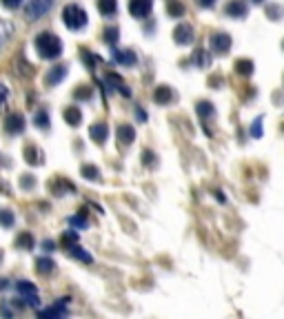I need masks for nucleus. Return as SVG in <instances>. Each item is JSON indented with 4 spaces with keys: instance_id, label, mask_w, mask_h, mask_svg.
<instances>
[{
    "instance_id": "nucleus-11",
    "label": "nucleus",
    "mask_w": 284,
    "mask_h": 319,
    "mask_svg": "<svg viewBox=\"0 0 284 319\" xmlns=\"http://www.w3.org/2000/svg\"><path fill=\"white\" fill-rule=\"evenodd\" d=\"M113 60L118 62V64H124V66H133L136 64V53L129 51V49H120V51H113Z\"/></svg>"
},
{
    "instance_id": "nucleus-15",
    "label": "nucleus",
    "mask_w": 284,
    "mask_h": 319,
    "mask_svg": "<svg viewBox=\"0 0 284 319\" xmlns=\"http://www.w3.org/2000/svg\"><path fill=\"white\" fill-rule=\"evenodd\" d=\"M67 301H69V299H60L56 306H51V308H47V310H40V317H62V315L67 313V310H65Z\"/></svg>"
},
{
    "instance_id": "nucleus-23",
    "label": "nucleus",
    "mask_w": 284,
    "mask_h": 319,
    "mask_svg": "<svg viewBox=\"0 0 284 319\" xmlns=\"http://www.w3.org/2000/svg\"><path fill=\"white\" fill-rule=\"evenodd\" d=\"M195 111H198V113L202 115V118H209V115H213V113H215V109H213V104H211V102H207V100L198 102V104H195Z\"/></svg>"
},
{
    "instance_id": "nucleus-24",
    "label": "nucleus",
    "mask_w": 284,
    "mask_h": 319,
    "mask_svg": "<svg viewBox=\"0 0 284 319\" xmlns=\"http://www.w3.org/2000/svg\"><path fill=\"white\" fill-rule=\"evenodd\" d=\"M235 71L240 75H251L253 73V62L251 60H238L235 62Z\"/></svg>"
},
{
    "instance_id": "nucleus-26",
    "label": "nucleus",
    "mask_w": 284,
    "mask_h": 319,
    "mask_svg": "<svg viewBox=\"0 0 284 319\" xmlns=\"http://www.w3.org/2000/svg\"><path fill=\"white\" fill-rule=\"evenodd\" d=\"M13 33V27L9 25V22H4V20H0V44L2 42H7L9 40V35Z\"/></svg>"
},
{
    "instance_id": "nucleus-22",
    "label": "nucleus",
    "mask_w": 284,
    "mask_h": 319,
    "mask_svg": "<svg viewBox=\"0 0 284 319\" xmlns=\"http://www.w3.org/2000/svg\"><path fill=\"white\" fill-rule=\"evenodd\" d=\"M16 246L18 248H25V251H29V248H34V237H31L29 233H20L16 237Z\"/></svg>"
},
{
    "instance_id": "nucleus-5",
    "label": "nucleus",
    "mask_w": 284,
    "mask_h": 319,
    "mask_svg": "<svg viewBox=\"0 0 284 319\" xmlns=\"http://www.w3.org/2000/svg\"><path fill=\"white\" fill-rule=\"evenodd\" d=\"M151 7H153V0H129V11L136 18H144L151 13Z\"/></svg>"
},
{
    "instance_id": "nucleus-32",
    "label": "nucleus",
    "mask_w": 284,
    "mask_h": 319,
    "mask_svg": "<svg viewBox=\"0 0 284 319\" xmlns=\"http://www.w3.org/2000/svg\"><path fill=\"white\" fill-rule=\"evenodd\" d=\"M251 135L253 137H260L262 135V118H255V122L251 124Z\"/></svg>"
},
{
    "instance_id": "nucleus-42",
    "label": "nucleus",
    "mask_w": 284,
    "mask_h": 319,
    "mask_svg": "<svg viewBox=\"0 0 284 319\" xmlns=\"http://www.w3.org/2000/svg\"><path fill=\"white\" fill-rule=\"evenodd\" d=\"M22 184H25L27 189H29V186H31V180H29V175H22Z\"/></svg>"
},
{
    "instance_id": "nucleus-37",
    "label": "nucleus",
    "mask_w": 284,
    "mask_h": 319,
    "mask_svg": "<svg viewBox=\"0 0 284 319\" xmlns=\"http://www.w3.org/2000/svg\"><path fill=\"white\" fill-rule=\"evenodd\" d=\"M0 2H2L7 9H18L22 4V0H0Z\"/></svg>"
},
{
    "instance_id": "nucleus-9",
    "label": "nucleus",
    "mask_w": 284,
    "mask_h": 319,
    "mask_svg": "<svg viewBox=\"0 0 284 319\" xmlns=\"http://www.w3.org/2000/svg\"><path fill=\"white\" fill-rule=\"evenodd\" d=\"M173 40L178 44H189L193 40V29L189 25H178L176 31H173Z\"/></svg>"
},
{
    "instance_id": "nucleus-43",
    "label": "nucleus",
    "mask_w": 284,
    "mask_h": 319,
    "mask_svg": "<svg viewBox=\"0 0 284 319\" xmlns=\"http://www.w3.org/2000/svg\"><path fill=\"white\" fill-rule=\"evenodd\" d=\"M7 288V279H0V290H4Z\"/></svg>"
},
{
    "instance_id": "nucleus-19",
    "label": "nucleus",
    "mask_w": 284,
    "mask_h": 319,
    "mask_svg": "<svg viewBox=\"0 0 284 319\" xmlns=\"http://www.w3.org/2000/svg\"><path fill=\"white\" fill-rule=\"evenodd\" d=\"M25 160L29 164H42V153L36 146H27L25 149Z\"/></svg>"
},
{
    "instance_id": "nucleus-30",
    "label": "nucleus",
    "mask_w": 284,
    "mask_h": 319,
    "mask_svg": "<svg viewBox=\"0 0 284 319\" xmlns=\"http://www.w3.org/2000/svg\"><path fill=\"white\" fill-rule=\"evenodd\" d=\"M0 224L7 226V228L13 224V215H11V211H0Z\"/></svg>"
},
{
    "instance_id": "nucleus-29",
    "label": "nucleus",
    "mask_w": 284,
    "mask_h": 319,
    "mask_svg": "<svg viewBox=\"0 0 284 319\" xmlns=\"http://www.w3.org/2000/svg\"><path fill=\"white\" fill-rule=\"evenodd\" d=\"M207 60H209V53L202 51V49H198V51H195V56H193V62H195V64H200V66H204V64H207Z\"/></svg>"
},
{
    "instance_id": "nucleus-12",
    "label": "nucleus",
    "mask_w": 284,
    "mask_h": 319,
    "mask_svg": "<svg viewBox=\"0 0 284 319\" xmlns=\"http://www.w3.org/2000/svg\"><path fill=\"white\" fill-rule=\"evenodd\" d=\"M67 75V66H53V69H49L47 78H44V84L47 87H51V84H58L62 78Z\"/></svg>"
},
{
    "instance_id": "nucleus-39",
    "label": "nucleus",
    "mask_w": 284,
    "mask_h": 319,
    "mask_svg": "<svg viewBox=\"0 0 284 319\" xmlns=\"http://www.w3.org/2000/svg\"><path fill=\"white\" fill-rule=\"evenodd\" d=\"M42 246H44V251H53V248H56V244L47 239V242H42Z\"/></svg>"
},
{
    "instance_id": "nucleus-4",
    "label": "nucleus",
    "mask_w": 284,
    "mask_h": 319,
    "mask_svg": "<svg viewBox=\"0 0 284 319\" xmlns=\"http://www.w3.org/2000/svg\"><path fill=\"white\" fill-rule=\"evenodd\" d=\"M51 2L53 0H29V4H27V18L29 20H36V18L44 16V13L51 9Z\"/></svg>"
},
{
    "instance_id": "nucleus-18",
    "label": "nucleus",
    "mask_w": 284,
    "mask_h": 319,
    "mask_svg": "<svg viewBox=\"0 0 284 319\" xmlns=\"http://www.w3.org/2000/svg\"><path fill=\"white\" fill-rule=\"evenodd\" d=\"M69 255L75 257V259H80V261H84V264H91L93 261V257L89 255L87 251H82L80 246H71V244H69Z\"/></svg>"
},
{
    "instance_id": "nucleus-35",
    "label": "nucleus",
    "mask_w": 284,
    "mask_h": 319,
    "mask_svg": "<svg viewBox=\"0 0 284 319\" xmlns=\"http://www.w3.org/2000/svg\"><path fill=\"white\" fill-rule=\"evenodd\" d=\"M153 160H155V155L151 153V151H142V162H144L146 166H153V164H155Z\"/></svg>"
},
{
    "instance_id": "nucleus-40",
    "label": "nucleus",
    "mask_w": 284,
    "mask_h": 319,
    "mask_svg": "<svg viewBox=\"0 0 284 319\" xmlns=\"http://www.w3.org/2000/svg\"><path fill=\"white\" fill-rule=\"evenodd\" d=\"M200 4H202V7H213V4H215V0H198Z\"/></svg>"
},
{
    "instance_id": "nucleus-10",
    "label": "nucleus",
    "mask_w": 284,
    "mask_h": 319,
    "mask_svg": "<svg viewBox=\"0 0 284 319\" xmlns=\"http://www.w3.org/2000/svg\"><path fill=\"white\" fill-rule=\"evenodd\" d=\"M89 135L93 137V142L102 144V142L106 140V135H109V128H106V124H102V122L91 124V127H89Z\"/></svg>"
},
{
    "instance_id": "nucleus-27",
    "label": "nucleus",
    "mask_w": 284,
    "mask_h": 319,
    "mask_svg": "<svg viewBox=\"0 0 284 319\" xmlns=\"http://www.w3.org/2000/svg\"><path fill=\"white\" fill-rule=\"evenodd\" d=\"M102 38H105L106 44H115L118 42V27H109V29H105Z\"/></svg>"
},
{
    "instance_id": "nucleus-8",
    "label": "nucleus",
    "mask_w": 284,
    "mask_h": 319,
    "mask_svg": "<svg viewBox=\"0 0 284 319\" xmlns=\"http://www.w3.org/2000/svg\"><path fill=\"white\" fill-rule=\"evenodd\" d=\"M133 140H136V128H133L131 124H120V127H118V142H120V146H129Z\"/></svg>"
},
{
    "instance_id": "nucleus-25",
    "label": "nucleus",
    "mask_w": 284,
    "mask_h": 319,
    "mask_svg": "<svg viewBox=\"0 0 284 319\" xmlns=\"http://www.w3.org/2000/svg\"><path fill=\"white\" fill-rule=\"evenodd\" d=\"M167 11H169V16L178 18V16H182V13H184V4H182V2H178V0H169V4H167Z\"/></svg>"
},
{
    "instance_id": "nucleus-28",
    "label": "nucleus",
    "mask_w": 284,
    "mask_h": 319,
    "mask_svg": "<svg viewBox=\"0 0 284 319\" xmlns=\"http://www.w3.org/2000/svg\"><path fill=\"white\" fill-rule=\"evenodd\" d=\"M34 122L38 124V127L42 128V131H47V128H49V115L44 113V111H38V113L34 115Z\"/></svg>"
},
{
    "instance_id": "nucleus-6",
    "label": "nucleus",
    "mask_w": 284,
    "mask_h": 319,
    "mask_svg": "<svg viewBox=\"0 0 284 319\" xmlns=\"http://www.w3.org/2000/svg\"><path fill=\"white\" fill-rule=\"evenodd\" d=\"M4 128L9 133H22L25 131V115L22 113H9L4 120Z\"/></svg>"
},
{
    "instance_id": "nucleus-17",
    "label": "nucleus",
    "mask_w": 284,
    "mask_h": 319,
    "mask_svg": "<svg viewBox=\"0 0 284 319\" xmlns=\"http://www.w3.org/2000/svg\"><path fill=\"white\" fill-rule=\"evenodd\" d=\"M115 9H118L115 0H98V11H100L102 16H113Z\"/></svg>"
},
{
    "instance_id": "nucleus-41",
    "label": "nucleus",
    "mask_w": 284,
    "mask_h": 319,
    "mask_svg": "<svg viewBox=\"0 0 284 319\" xmlns=\"http://www.w3.org/2000/svg\"><path fill=\"white\" fill-rule=\"evenodd\" d=\"M136 115H138V120H146V113H144L142 109H138V111H136Z\"/></svg>"
},
{
    "instance_id": "nucleus-3",
    "label": "nucleus",
    "mask_w": 284,
    "mask_h": 319,
    "mask_svg": "<svg viewBox=\"0 0 284 319\" xmlns=\"http://www.w3.org/2000/svg\"><path fill=\"white\" fill-rule=\"evenodd\" d=\"M16 290L20 292V295H25V301L29 306H38L40 299H38V290H36V286L31 282H27V279H20V282H16Z\"/></svg>"
},
{
    "instance_id": "nucleus-14",
    "label": "nucleus",
    "mask_w": 284,
    "mask_h": 319,
    "mask_svg": "<svg viewBox=\"0 0 284 319\" xmlns=\"http://www.w3.org/2000/svg\"><path fill=\"white\" fill-rule=\"evenodd\" d=\"M226 13H229L231 18H242L244 13H247V4H244L242 0H231V2L226 4Z\"/></svg>"
},
{
    "instance_id": "nucleus-16",
    "label": "nucleus",
    "mask_w": 284,
    "mask_h": 319,
    "mask_svg": "<svg viewBox=\"0 0 284 319\" xmlns=\"http://www.w3.org/2000/svg\"><path fill=\"white\" fill-rule=\"evenodd\" d=\"M171 97H173L171 89L164 87V84H162V87H158V89L153 91V100L160 102V104H167V102H171Z\"/></svg>"
},
{
    "instance_id": "nucleus-34",
    "label": "nucleus",
    "mask_w": 284,
    "mask_h": 319,
    "mask_svg": "<svg viewBox=\"0 0 284 319\" xmlns=\"http://www.w3.org/2000/svg\"><path fill=\"white\" fill-rule=\"evenodd\" d=\"M69 224L71 226H80V228H82V226H87V220H84L82 215H73V217H69Z\"/></svg>"
},
{
    "instance_id": "nucleus-20",
    "label": "nucleus",
    "mask_w": 284,
    "mask_h": 319,
    "mask_svg": "<svg viewBox=\"0 0 284 319\" xmlns=\"http://www.w3.org/2000/svg\"><path fill=\"white\" fill-rule=\"evenodd\" d=\"M80 173H82L84 180H91V182H98L100 180V171H98L93 164H84L82 168H80Z\"/></svg>"
},
{
    "instance_id": "nucleus-21",
    "label": "nucleus",
    "mask_w": 284,
    "mask_h": 319,
    "mask_svg": "<svg viewBox=\"0 0 284 319\" xmlns=\"http://www.w3.org/2000/svg\"><path fill=\"white\" fill-rule=\"evenodd\" d=\"M53 261L51 259H47V257H40V259H36V270L38 273H42V275H49L53 270Z\"/></svg>"
},
{
    "instance_id": "nucleus-7",
    "label": "nucleus",
    "mask_w": 284,
    "mask_h": 319,
    "mask_svg": "<svg viewBox=\"0 0 284 319\" xmlns=\"http://www.w3.org/2000/svg\"><path fill=\"white\" fill-rule=\"evenodd\" d=\"M209 42H211L213 53H224L226 49L231 47V35H226V33H213L211 38H209Z\"/></svg>"
},
{
    "instance_id": "nucleus-2",
    "label": "nucleus",
    "mask_w": 284,
    "mask_h": 319,
    "mask_svg": "<svg viewBox=\"0 0 284 319\" xmlns=\"http://www.w3.org/2000/svg\"><path fill=\"white\" fill-rule=\"evenodd\" d=\"M62 20H65L67 29L78 31L87 25V13H84V9L78 7V4H67V7L62 9Z\"/></svg>"
},
{
    "instance_id": "nucleus-36",
    "label": "nucleus",
    "mask_w": 284,
    "mask_h": 319,
    "mask_svg": "<svg viewBox=\"0 0 284 319\" xmlns=\"http://www.w3.org/2000/svg\"><path fill=\"white\" fill-rule=\"evenodd\" d=\"M62 242H65L67 246H69V244H73V242H78V233H73V230H71V233H65V235H62Z\"/></svg>"
},
{
    "instance_id": "nucleus-38",
    "label": "nucleus",
    "mask_w": 284,
    "mask_h": 319,
    "mask_svg": "<svg viewBox=\"0 0 284 319\" xmlns=\"http://www.w3.org/2000/svg\"><path fill=\"white\" fill-rule=\"evenodd\" d=\"M7 96H9V93H7V89H4L2 84H0V109H2V106H4V102H7Z\"/></svg>"
},
{
    "instance_id": "nucleus-44",
    "label": "nucleus",
    "mask_w": 284,
    "mask_h": 319,
    "mask_svg": "<svg viewBox=\"0 0 284 319\" xmlns=\"http://www.w3.org/2000/svg\"><path fill=\"white\" fill-rule=\"evenodd\" d=\"M253 2H262V0H253Z\"/></svg>"
},
{
    "instance_id": "nucleus-13",
    "label": "nucleus",
    "mask_w": 284,
    "mask_h": 319,
    "mask_svg": "<svg viewBox=\"0 0 284 319\" xmlns=\"http://www.w3.org/2000/svg\"><path fill=\"white\" fill-rule=\"evenodd\" d=\"M65 122L71 124V127H80V122H82V113H80L78 106H69V109H65Z\"/></svg>"
},
{
    "instance_id": "nucleus-1",
    "label": "nucleus",
    "mask_w": 284,
    "mask_h": 319,
    "mask_svg": "<svg viewBox=\"0 0 284 319\" xmlns=\"http://www.w3.org/2000/svg\"><path fill=\"white\" fill-rule=\"evenodd\" d=\"M36 49H38L40 58L44 60H53L62 53V42L56 33H49V31H42V33L36 35Z\"/></svg>"
},
{
    "instance_id": "nucleus-31",
    "label": "nucleus",
    "mask_w": 284,
    "mask_h": 319,
    "mask_svg": "<svg viewBox=\"0 0 284 319\" xmlns=\"http://www.w3.org/2000/svg\"><path fill=\"white\" fill-rule=\"evenodd\" d=\"M73 96L78 97V100H89V97H91V89L89 87H78V91H75Z\"/></svg>"
},
{
    "instance_id": "nucleus-33",
    "label": "nucleus",
    "mask_w": 284,
    "mask_h": 319,
    "mask_svg": "<svg viewBox=\"0 0 284 319\" xmlns=\"http://www.w3.org/2000/svg\"><path fill=\"white\" fill-rule=\"evenodd\" d=\"M82 60H84V62H87V64H89V66H93V64H96V60H98V58H96V56H93V53H91V51H87V49H82Z\"/></svg>"
}]
</instances>
